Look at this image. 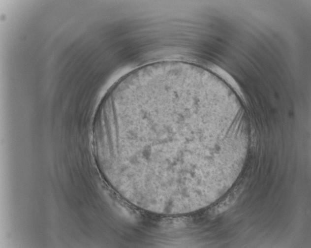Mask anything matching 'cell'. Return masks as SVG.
Returning a JSON list of instances; mask_svg holds the SVG:
<instances>
[{"label": "cell", "mask_w": 311, "mask_h": 248, "mask_svg": "<svg viewBox=\"0 0 311 248\" xmlns=\"http://www.w3.org/2000/svg\"><path fill=\"white\" fill-rule=\"evenodd\" d=\"M201 90L184 80L163 79L122 91L105 103L101 126L125 178L172 183L193 176L194 148L210 124Z\"/></svg>", "instance_id": "obj_1"}, {"label": "cell", "mask_w": 311, "mask_h": 248, "mask_svg": "<svg viewBox=\"0 0 311 248\" xmlns=\"http://www.w3.org/2000/svg\"><path fill=\"white\" fill-rule=\"evenodd\" d=\"M243 189L242 186H239L222 202L214 207L211 211L214 215L219 214L228 209L235 202Z\"/></svg>", "instance_id": "obj_2"}]
</instances>
